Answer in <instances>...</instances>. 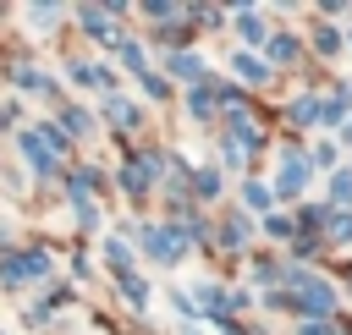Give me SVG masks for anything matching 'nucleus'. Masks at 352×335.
<instances>
[{
    "instance_id": "nucleus-3",
    "label": "nucleus",
    "mask_w": 352,
    "mask_h": 335,
    "mask_svg": "<svg viewBox=\"0 0 352 335\" xmlns=\"http://www.w3.org/2000/svg\"><path fill=\"white\" fill-rule=\"evenodd\" d=\"M160 170H165V159H160V154H132V165L121 170V187L138 198V192H148V181H154Z\"/></svg>"
},
{
    "instance_id": "nucleus-20",
    "label": "nucleus",
    "mask_w": 352,
    "mask_h": 335,
    "mask_svg": "<svg viewBox=\"0 0 352 335\" xmlns=\"http://www.w3.org/2000/svg\"><path fill=\"white\" fill-rule=\"evenodd\" d=\"M314 49H319V55H336V49H341V33H336V27H314Z\"/></svg>"
},
{
    "instance_id": "nucleus-26",
    "label": "nucleus",
    "mask_w": 352,
    "mask_h": 335,
    "mask_svg": "<svg viewBox=\"0 0 352 335\" xmlns=\"http://www.w3.org/2000/svg\"><path fill=\"white\" fill-rule=\"evenodd\" d=\"M297 335H330V324H324V319H302V330H297Z\"/></svg>"
},
{
    "instance_id": "nucleus-12",
    "label": "nucleus",
    "mask_w": 352,
    "mask_h": 335,
    "mask_svg": "<svg viewBox=\"0 0 352 335\" xmlns=\"http://www.w3.org/2000/svg\"><path fill=\"white\" fill-rule=\"evenodd\" d=\"M11 82H16V88H28V93H55V82H50V77H38L33 66H16V71H11Z\"/></svg>"
},
{
    "instance_id": "nucleus-18",
    "label": "nucleus",
    "mask_w": 352,
    "mask_h": 335,
    "mask_svg": "<svg viewBox=\"0 0 352 335\" xmlns=\"http://www.w3.org/2000/svg\"><path fill=\"white\" fill-rule=\"evenodd\" d=\"M324 231H330V242H336V247H352V214H346V209H336Z\"/></svg>"
},
{
    "instance_id": "nucleus-22",
    "label": "nucleus",
    "mask_w": 352,
    "mask_h": 335,
    "mask_svg": "<svg viewBox=\"0 0 352 335\" xmlns=\"http://www.w3.org/2000/svg\"><path fill=\"white\" fill-rule=\"evenodd\" d=\"M60 115H66V132H72V137H82V132L94 126V115H88V110H60Z\"/></svg>"
},
{
    "instance_id": "nucleus-29",
    "label": "nucleus",
    "mask_w": 352,
    "mask_h": 335,
    "mask_svg": "<svg viewBox=\"0 0 352 335\" xmlns=\"http://www.w3.org/2000/svg\"><path fill=\"white\" fill-rule=\"evenodd\" d=\"M346 38H352V33H346Z\"/></svg>"
},
{
    "instance_id": "nucleus-19",
    "label": "nucleus",
    "mask_w": 352,
    "mask_h": 335,
    "mask_svg": "<svg viewBox=\"0 0 352 335\" xmlns=\"http://www.w3.org/2000/svg\"><path fill=\"white\" fill-rule=\"evenodd\" d=\"M330 198H336L341 209L352 203V170H336V176H330Z\"/></svg>"
},
{
    "instance_id": "nucleus-16",
    "label": "nucleus",
    "mask_w": 352,
    "mask_h": 335,
    "mask_svg": "<svg viewBox=\"0 0 352 335\" xmlns=\"http://www.w3.org/2000/svg\"><path fill=\"white\" fill-rule=\"evenodd\" d=\"M248 148H253V143H242L236 132H220V154H226V165H248Z\"/></svg>"
},
{
    "instance_id": "nucleus-14",
    "label": "nucleus",
    "mask_w": 352,
    "mask_h": 335,
    "mask_svg": "<svg viewBox=\"0 0 352 335\" xmlns=\"http://www.w3.org/2000/svg\"><path fill=\"white\" fill-rule=\"evenodd\" d=\"M121 302H126V308H138V313H143V308H148V286H143V280H138V275H121Z\"/></svg>"
},
{
    "instance_id": "nucleus-1",
    "label": "nucleus",
    "mask_w": 352,
    "mask_h": 335,
    "mask_svg": "<svg viewBox=\"0 0 352 335\" xmlns=\"http://www.w3.org/2000/svg\"><path fill=\"white\" fill-rule=\"evenodd\" d=\"M143 253H148L154 264H176V258L187 253L182 225H148V231H143Z\"/></svg>"
},
{
    "instance_id": "nucleus-17",
    "label": "nucleus",
    "mask_w": 352,
    "mask_h": 335,
    "mask_svg": "<svg viewBox=\"0 0 352 335\" xmlns=\"http://www.w3.org/2000/svg\"><path fill=\"white\" fill-rule=\"evenodd\" d=\"M242 198H248V209L270 214V203H275V187H264V181H248V187H242Z\"/></svg>"
},
{
    "instance_id": "nucleus-4",
    "label": "nucleus",
    "mask_w": 352,
    "mask_h": 335,
    "mask_svg": "<svg viewBox=\"0 0 352 335\" xmlns=\"http://www.w3.org/2000/svg\"><path fill=\"white\" fill-rule=\"evenodd\" d=\"M16 148L28 154V165L38 170V176H55V148L44 143V132L33 126V132H16Z\"/></svg>"
},
{
    "instance_id": "nucleus-7",
    "label": "nucleus",
    "mask_w": 352,
    "mask_h": 335,
    "mask_svg": "<svg viewBox=\"0 0 352 335\" xmlns=\"http://www.w3.org/2000/svg\"><path fill=\"white\" fill-rule=\"evenodd\" d=\"M165 71H170L176 82H192V88H204V60H198V55H187V49H182V55L170 49V60H165Z\"/></svg>"
},
{
    "instance_id": "nucleus-28",
    "label": "nucleus",
    "mask_w": 352,
    "mask_h": 335,
    "mask_svg": "<svg viewBox=\"0 0 352 335\" xmlns=\"http://www.w3.org/2000/svg\"><path fill=\"white\" fill-rule=\"evenodd\" d=\"M346 143H352V126H346Z\"/></svg>"
},
{
    "instance_id": "nucleus-8",
    "label": "nucleus",
    "mask_w": 352,
    "mask_h": 335,
    "mask_svg": "<svg viewBox=\"0 0 352 335\" xmlns=\"http://www.w3.org/2000/svg\"><path fill=\"white\" fill-rule=\"evenodd\" d=\"M214 104H220V88H214V82H204V88H192V93H187L192 121H209V115H214Z\"/></svg>"
},
{
    "instance_id": "nucleus-9",
    "label": "nucleus",
    "mask_w": 352,
    "mask_h": 335,
    "mask_svg": "<svg viewBox=\"0 0 352 335\" xmlns=\"http://www.w3.org/2000/svg\"><path fill=\"white\" fill-rule=\"evenodd\" d=\"M236 27H242V38H248V44H264V49H270V38H275V33L264 27V16H258V11H242V16H236Z\"/></svg>"
},
{
    "instance_id": "nucleus-15",
    "label": "nucleus",
    "mask_w": 352,
    "mask_h": 335,
    "mask_svg": "<svg viewBox=\"0 0 352 335\" xmlns=\"http://www.w3.org/2000/svg\"><path fill=\"white\" fill-rule=\"evenodd\" d=\"M264 60H275V66H286V60H297V38H286V33H275V38H270V49H264Z\"/></svg>"
},
{
    "instance_id": "nucleus-10",
    "label": "nucleus",
    "mask_w": 352,
    "mask_h": 335,
    "mask_svg": "<svg viewBox=\"0 0 352 335\" xmlns=\"http://www.w3.org/2000/svg\"><path fill=\"white\" fill-rule=\"evenodd\" d=\"M104 115H110L116 126H138V121H143V110H138V104H126L121 93H110V99H104Z\"/></svg>"
},
{
    "instance_id": "nucleus-6",
    "label": "nucleus",
    "mask_w": 352,
    "mask_h": 335,
    "mask_svg": "<svg viewBox=\"0 0 352 335\" xmlns=\"http://www.w3.org/2000/svg\"><path fill=\"white\" fill-rule=\"evenodd\" d=\"M72 82H82V88H99L104 99L116 93V71H110V66H99V60H94V66H88V60H72Z\"/></svg>"
},
{
    "instance_id": "nucleus-5",
    "label": "nucleus",
    "mask_w": 352,
    "mask_h": 335,
    "mask_svg": "<svg viewBox=\"0 0 352 335\" xmlns=\"http://www.w3.org/2000/svg\"><path fill=\"white\" fill-rule=\"evenodd\" d=\"M302 187H308V159H302V154H286V159H280V176H275V192H280V198H297Z\"/></svg>"
},
{
    "instance_id": "nucleus-23",
    "label": "nucleus",
    "mask_w": 352,
    "mask_h": 335,
    "mask_svg": "<svg viewBox=\"0 0 352 335\" xmlns=\"http://www.w3.org/2000/svg\"><path fill=\"white\" fill-rule=\"evenodd\" d=\"M104 258H110V264L126 275V264H132V247H126V242H104Z\"/></svg>"
},
{
    "instance_id": "nucleus-21",
    "label": "nucleus",
    "mask_w": 352,
    "mask_h": 335,
    "mask_svg": "<svg viewBox=\"0 0 352 335\" xmlns=\"http://www.w3.org/2000/svg\"><path fill=\"white\" fill-rule=\"evenodd\" d=\"M192 192H198V198H214V192H220V170H198V176H192Z\"/></svg>"
},
{
    "instance_id": "nucleus-24",
    "label": "nucleus",
    "mask_w": 352,
    "mask_h": 335,
    "mask_svg": "<svg viewBox=\"0 0 352 335\" xmlns=\"http://www.w3.org/2000/svg\"><path fill=\"white\" fill-rule=\"evenodd\" d=\"M143 88H148V99H165V93H170V82H165L160 71H143Z\"/></svg>"
},
{
    "instance_id": "nucleus-2",
    "label": "nucleus",
    "mask_w": 352,
    "mask_h": 335,
    "mask_svg": "<svg viewBox=\"0 0 352 335\" xmlns=\"http://www.w3.org/2000/svg\"><path fill=\"white\" fill-rule=\"evenodd\" d=\"M292 291H297L292 302H297L302 313H314V319H330V313H336V291H330L324 280H302V275H292Z\"/></svg>"
},
{
    "instance_id": "nucleus-25",
    "label": "nucleus",
    "mask_w": 352,
    "mask_h": 335,
    "mask_svg": "<svg viewBox=\"0 0 352 335\" xmlns=\"http://www.w3.org/2000/svg\"><path fill=\"white\" fill-rule=\"evenodd\" d=\"M226 236L242 247V242H248V220H242V214H226Z\"/></svg>"
},
{
    "instance_id": "nucleus-13",
    "label": "nucleus",
    "mask_w": 352,
    "mask_h": 335,
    "mask_svg": "<svg viewBox=\"0 0 352 335\" xmlns=\"http://www.w3.org/2000/svg\"><path fill=\"white\" fill-rule=\"evenodd\" d=\"M314 121H324V104L308 93V99H297V104H292V126H314Z\"/></svg>"
},
{
    "instance_id": "nucleus-27",
    "label": "nucleus",
    "mask_w": 352,
    "mask_h": 335,
    "mask_svg": "<svg viewBox=\"0 0 352 335\" xmlns=\"http://www.w3.org/2000/svg\"><path fill=\"white\" fill-rule=\"evenodd\" d=\"M220 335H242V330H236V324H231V319H226V324H220Z\"/></svg>"
},
{
    "instance_id": "nucleus-11",
    "label": "nucleus",
    "mask_w": 352,
    "mask_h": 335,
    "mask_svg": "<svg viewBox=\"0 0 352 335\" xmlns=\"http://www.w3.org/2000/svg\"><path fill=\"white\" fill-rule=\"evenodd\" d=\"M236 71H242V82H270V60H258V55H236Z\"/></svg>"
}]
</instances>
